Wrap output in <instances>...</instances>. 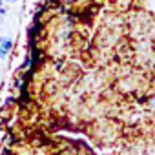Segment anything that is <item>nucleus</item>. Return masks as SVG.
Returning <instances> with one entry per match:
<instances>
[{"label": "nucleus", "instance_id": "nucleus-1", "mask_svg": "<svg viewBox=\"0 0 155 155\" xmlns=\"http://www.w3.org/2000/svg\"><path fill=\"white\" fill-rule=\"evenodd\" d=\"M13 48V40L9 37H0V58H6Z\"/></svg>", "mask_w": 155, "mask_h": 155}, {"label": "nucleus", "instance_id": "nucleus-2", "mask_svg": "<svg viewBox=\"0 0 155 155\" xmlns=\"http://www.w3.org/2000/svg\"><path fill=\"white\" fill-rule=\"evenodd\" d=\"M4 2H9V4H15V2H17V0H4Z\"/></svg>", "mask_w": 155, "mask_h": 155}, {"label": "nucleus", "instance_id": "nucleus-3", "mask_svg": "<svg viewBox=\"0 0 155 155\" xmlns=\"http://www.w3.org/2000/svg\"><path fill=\"white\" fill-rule=\"evenodd\" d=\"M2 2H4V0H0V8H2Z\"/></svg>", "mask_w": 155, "mask_h": 155}, {"label": "nucleus", "instance_id": "nucleus-4", "mask_svg": "<svg viewBox=\"0 0 155 155\" xmlns=\"http://www.w3.org/2000/svg\"><path fill=\"white\" fill-rule=\"evenodd\" d=\"M2 17H4V15H2V13H0V20H2Z\"/></svg>", "mask_w": 155, "mask_h": 155}]
</instances>
